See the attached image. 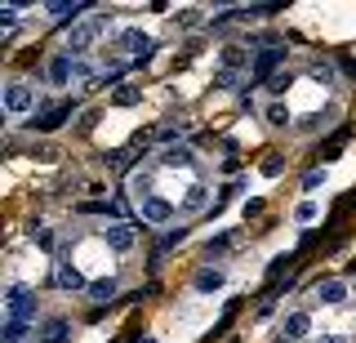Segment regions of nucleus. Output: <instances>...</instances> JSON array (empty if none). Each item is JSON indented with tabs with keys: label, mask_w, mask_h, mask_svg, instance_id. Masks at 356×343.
<instances>
[{
	"label": "nucleus",
	"mask_w": 356,
	"mask_h": 343,
	"mask_svg": "<svg viewBox=\"0 0 356 343\" xmlns=\"http://www.w3.org/2000/svg\"><path fill=\"white\" fill-rule=\"evenodd\" d=\"M316 343H348V335H339V330H330V335H321Z\"/></svg>",
	"instance_id": "e433bc0d"
},
{
	"label": "nucleus",
	"mask_w": 356,
	"mask_h": 343,
	"mask_svg": "<svg viewBox=\"0 0 356 343\" xmlns=\"http://www.w3.org/2000/svg\"><path fill=\"white\" fill-rule=\"evenodd\" d=\"M325 187V170H307L303 174V192H321Z\"/></svg>",
	"instance_id": "c756f323"
},
{
	"label": "nucleus",
	"mask_w": 356,
	"mask_h": 343,
	"mask_svg": "<svg viewBox=\"0 0 356 343\" xmlns=\"http://www.w3.org/2000/svg\"><path fill=\"white\" fill-rule=\"evenodd\" d=\"M5 312L9 321H36V290H27V285H9L5 290Z\"/></svg>",
	"instance_id": "f257e3e1"
},
{
	"label": "nucleus",
	"mask_w": 356,
	"mask_h": 343,
	"mask_svg": "<svg viewBox=\"0 0 356 343\" xmlns=\"http://www.w3.org/2000/svg\"><path fill=\"white\" fill-rule=\"evenodd\" d=\"M49 85H72V76H76V63H72V54H54L49 58Z\"/></svg>",
	"instance_id": "ddd939ff"
},
{
	"label": "nucleus",
	"mask_w": 356,
	"mask_h": 343,
	"mask_svg": "<svg viewBox=\"0 0 356 343\" xmlns=\"http://www.w3.org/2000/svg\"><path fill=\"white\" fill-rule=\"evenodd\" d=\"M103 241H107V250L125 254V250H134L138 232H134V223H111V228H103Z\"/></svg>",
	"instance_id": "9d476101"
},
{
	"label": "nucleus",
	"mask_w": 356,
	"mask_h": 343,
	"mask_svg": "<svg viewBox=\"0 0 356 343\" xmlns=\"http://www.w3.org/2000/svg\"><path fill=\"white\" fill-rule=\"evenodd\" d=\"M183 209L187 214H205L209 209V187L205 183H187L183 187Z\"/></svg>",
	"instance_id": "4468645a"
},
{
	"label": "nucleus",
	"mask_w": 356,
	"mask_h": 343,
	"mask_svg": "<svg viewBox=\"0 0 356 343\" xmlns=\"http://www.w3.org/2000/svg\"><path fill=\"white\" fill-rule=\"evenodd\" d=\"M263 214V201H259V196H254V201H245V218H259Z\"/></svg>",
	"instance_id": "c9c22d12"
},
{
	"label": "nucleus",
	"mask_w": 356,
	"mask_h": 343,
	"mask_svg": "<svg viewBox=\"0 0 356 343\" xmlns=\"http://www.w3.org/2000/svg\"><path fill=\"white\" fill-rule=\"evenodd\" d=\"M222 281H227V276H222V268H200V272L192 276V290H196V294H214V290H222Z\"/></svg>",
	"instance_id": "a211bd4d"
},
{
	"label": "nucleus",
	"mask_w": 356,
	"mask_h": 343,
	"mask_svg": "<svg viewBox=\"0 0 356 343\" xmlns=\"http://www.w3.org/2000/svg\"><path fill=\"white\" fill-rule=\"evenodd\" d=\"M85 9H89V5H67V0H58V5H49V18H54L58 27H76V18H81Z\"/></svg>",
	"instance_id": "6ab92c4d"
},
{
	"label": "nucleus",
	"mask_w": 356,
	"mask_h": 343,
	"mask_svg": "<svg viewBox=\"0 0 356 343\" xmlns=\"http://www.w3.org/2000/svg\"><path fill=\"white\" fill-rule=\"evenodd\" d=\"M321 125H325V116H321V112H312V116H298V129H303V134H316Z\"/></svg>",
	"instance_id": "473e14b6"
},
{
	"label": "nucleus",
	"mask_w": 356,
	"mask_h": 343,
	"mask_svg": "<svg viewBox=\"0 0 356 343\" xmlns=\"http://www.w3.org/2000/svg\"><path fill=\"white\" fill-rule=\"evenodd\" d=\"M343 298H348V281H343V276H325V281H316V303L321 308H339Z\"/></svg>",
	"instance_id": "1a4fd4ad"
},
{
	"label": "nucleus",
	"mask_w": 356,
	"mask_h": 343,
	"mask_svg": "<svg viewBox=\"0 0 356 343\" xmlns=\"http://www.w3.org/2000/svg\"><path fill=\"white\" fill-rule=\"evenodd\" d=\"M31 241H36L40 250H54V232L44 228V223H31Z\"/></svg>",
	"instance_id": "cd10ccee"
},
{
	"label": "nucleus",
	"mask_w": 356,
	"mask_h": 343,
	"mask_svg": "<svg viewBox=\"0 0 356 343\" xmlns=\"http://www.w3.org/2000/svg\"><path fill=\"white\" fill-rule=\"evenodd\" d=\"M281 335H285V343H303L312 335V312H285Z\"/></svg>",
	"instance_id": "9b49d317"
},
{
	"label": "nucleus",
	"mask_w": 356,
	"mask_h": 343,
	"mask_svg": "<svg viewBox=\"0 0 356 343\" xmlns=\"http://www.w3.org/2000/svg\"><path fill=\"white\" fill-rule=\"evenodd\" d=\"M134 343H156V339H152V335H143V339H134Z\"/></svg>",
	"instance_id": "4c0bfd02"
},
{
	"label": "nucleus",
	"mask_w": 356,
	"mask_h": 343,
	"mask_svg": "<svg viewBox=\"0 0 356 343\" xmlns=\"http://www.w3.org/2000/svg\"><path fill=\"white\" fill-rule=\"evenodd\" d=\"M289 85H294V76H289V72H276L272 81H267V94H276V98H281V94L289 90Z\"/></svg>",
	"instance_id": "bb28decb"
},
{
	"label": "nucleus",
	"mask_w": 356,
	"mask_h": 343,
	"mask_svg": "<svg viewBox=\"0 0 356 343\" xmlns=\"http://www.w3.org/2000/svg\"><path fill=\"white\" fill-rule=\"evenodd\" d=\"M27 339H31V326H27V321H5L0 343H27Z\"/></svg>",
	"instance_id": "4be33fe9"
},
{
	"label": "nucleus",
	"mask_w": 356,
	"mask_h": 343,
	"mask_svg": "<svg viewBox=\"0 0 356 343\" xmlns=\"http://www.w3.org/2000/svg\"><path fill=\"white\" fill-rule=\"evenodd\" d=\"M89 298H94V303H111V298H116V276L94 281V285H89Z\"/></svg>",
	"instance_id": "5701e85b"
},
{
	"label": "nucleus",
	"mask_w": 356,
	"mask_h": 343,
	"mask_svg": "<svg viewBox=\"0 0 356 343\" xmlns=\"http://www.w3.org/2000/svg\"><path fill=\"white\" fill-rule=\"evenodd\" d=\"M232 241H236V237H232V232H222V237H214V241H209V254H222V250L232 246Z\"/></svg>",
	"instance_id": "72a5a7b5"
},
{
	"label": "nucleus",
	"mask_w": 356,
	"mask_h": 343,
	"mask_svg": "<svg viewBox=\"0 0 356 343\" xmlns=\"http://www.w3.org/2000/svg\"><path fill=\"white\" fill-rule=\"evenodd\" d=\"M192 161H196V152L187 143H170V147L156 152V165H165V170H187Z\"/></svg>",
	"instance_id": "6e6552de"
},
{
	"label": "nucleus",
	"mask_w": 356,
	"mask_h": 343,
	"mask_svg": "<svg viewBox=\"0 0 356 343\" xmlns=\"http://www.w3.org/2000/svg\"><path fill=\"white\" fill-rule=\"evenodd\" d=\"M138 103H143V85H120L111 94V107H138Z\"/></svg>",
	"instance_id": "412c9836"
},
{
	"label": "nucleus",
	"mask_w": 356,
	"mask_h": 343,
	"mask_svg": "<svg viewBox=\"0 0 356 343\" xmlns=\"http://www.w3.org/2000/svg\"><path fill=\"white\" fill-rule=\"evenodd\" d=\"M312 76H316V81H325V85H334V63L316 58V63H312Z\"/></svg>",
	"instance_id": "7c9ffc66"
},
{
	"label": "nucleus",
	"mask_w": 356,
	"mask_h": 343,
	"mask_svg": "<svg viewBox=\"0 0 356 343\" xmlns=\"http://www.w3.org/2000/svg\"><path fill=\"white\" fill-rule=\"evenodd\" d=\"M138 218L147 228H161V223H170V218H174V205L165 201V196H147V201L138 205Z\"/></svg>",
	"instance_id": "0eeeda50"
},
{
	"label": "nucleus",
	"mask_w": 356,
	"mask_h": 343,
	"mask_svg": "<svg viewBox=\"0 0 356 343\" xmlns=\"http://www.w3.org/2000/svg\"><path fill=\"white\" fill-rule=\"evenodd\" d=\"M289 268V254H276V259H272V268H267V276H272V281H276V276H281Z\"/></svg>",
	"instance_id": "f704fd0d"
},
{
	"label": "nucleus",
	"mask_w": 356,
	"mask_h": 343,
	"mask_svg": "<svg viewBox=\"0 0 356 343\" xmlns=\"http://www.w3.org/2000/svg\"><path fill=\"white\" fill-rule=\"evenodd\" d=\"M178 241H187V228H170V232H165V237H161V246H156V259H161L165 250H174Z\"/></svg>",
	"instance_id": "a878e982"
},
{
	"label": "nucleus",
	"mask_w": 356,
	"mask_h": 343,
	"mask_svg": "<svg viewBox=\"0 0 356 343\" xmlns=\"http://www.w3.org/2000/svg\"><path fill=\"white\" fill-rule=\"evenodd\" d=\"M263 120H267V125H276V129H285V125H294V112H289L281 98H272V103H267V112H263Z\"/></svg>",
	"instance_id": "aec40b11"
},
{
	"label": "nucleus",
	"mask_w": 356,
	"mask_h": 343,
	"mask_svg": "<svg viewBox=\"0 0 356 343\" xmlns=\"http://www.w3.org/2000/svg\"><path fill=\"white\" fill-rule=\"evenodd\" d=\"M72 112H76L72 98H63V103H54V107H40L36 120H31V129H36V134H49V129L63 125V120H72Z\"/></svg>",
	"instance_id": "20e7f679"
},
{
	"label": "nucleus",
	"mask_w": 356,
	"mask_h": 343,
	"mask_svg": "<svg viewBox=\"0 0 356 343\" xmlns=\"http://www.w3.org/2000/svg\"><path fill=\"white\" fill-rule=\"evenodd\" d=\"M98 31H103V18H89V23H76L72 31H67V49L63 54H72V58H85L89 45L98 40Z\"/></svg>",
	"instance_id": "f03ea898"
},
{
	"label": "nucleus",
	"mask_w": 356,
	"mask_h": 343,
	"mask_svg": "<svg viewBox=\"0 0 356 343\" xmlns=\"http://www.w3.org/2000/svg\"><path fill=\"white\" fill-rule=\"evenodd\" d=\"M116 45L125 49V54H134V63H138V67H143V63H152V49H156L152 36H147L143 27H125V31L116 36Z\"/></svg>",
	"instance_id": "7ed1b4c3"
},
{
	"label": "nucleus",
	"mask_w": 356,
	"mask_h": 343,
	"mask_svg": "<svg viewBox=\"0 0 356 343\" xmlns=\"http://www.w3.org/2000/svg\"><path fill=\"white\" fill-rule=\"evenodd\" d=\"M218 63H222V72H241L245 63H254V49H245V45H222V49H218Z\"/></svg>",
	"instance_id": "dca6fc26"
},
{
	"label": "nucleus",
	"mask_w": 356,
	"mask_h": 343,
	"mask_svg": "<svg viewBox=\"0 0 356 343\" xmlns=\"http://www.w3.org/2000/svg\"><path fill=\"white\" fill-rule=\"evenodd\" d=\"M40 343H72V321H67V317H49L40 326Z\"/></svg>",
	"instance_id": "2eb2a0df"
},
{
	"label": "nucleus",
	"mask_w": 356,
	"mask_h": 343,
	"mask_svg": "<svg viewBox=\"0 0 356 343\" xmlns=\"http://www.w3.org/2000/svg\"><path fill=\"white\" fill-rule=\"evenodd\" d=\"M259 170H263V179H281V174H285V157H276V152H267Z\"/></svg>",
	"instance_id": "b1692460"
},
{
	"label": "nucleus",
	"mask_w": 356,
	"mask_h": 343,
	"mask_svg": "<svg viewBox=\"0 0 356 343\" xmlns=\"http://www.w3.org/2000/svg\"><path fill=\"white\" fill-rule=\"evenodd\" d=\"M285 58V45H263V49H254V81H272V67H276V63H281Z\"/></svg>",
	"instance_id": "423d86ee"
},
{
	"label": "nucleus",
	"mask_w": 356,
	"mask_h": 343,
	"mask_svg": "<svg viewBox=\"0 0 356 343\" xmlns=\"http://www.w3.org/2000/svg\"><path fill=\"white\" fill-rule=\"evenodd\" d=\"M316 214H321V205L312 201V196H307V201H298V205H294V223H316Z\"/></svg>",
	"instance_id": "393cba45"
},
{
	"label": "nucleus",
	"mask_w": 356,
	"mask_h": 343,
	"mask_svg": "<svg viewBox=\"0 0 356 343\" xmlns=\"http://www.w3.org/2000/svg\"><path fill=\"white\" fill-rule=\"evenodd\" d=\"M31 107H36L31 85H27V81H9V85H5V112H9V116H27Z\"/></svg>",
	"instance_id": "39448f33"
},
{
	"label": "nucleus",
	"mask_w": 356,
	"mask_h": 343,
	"mask_svg": "<svg viewBox=\"0 0 356 343\" xmlns=\"http://www.w3.org/2000/svg\"><path fill=\"white\" fill-rule=\"evenodd\" d=\"M214 85H218V90H241V72H222V67H218Z\"/></svg>",
	"instance_id": "c85d7f7f"
},
{
	"label": "nucleus",
	"mask_w": 356,
	"mask_h": 343,
	"mask_svg": "<svg viewBox=\"0 0 356 343\" xmlns=\"http://www.w3.org/2000/svg\"><path fill=\"white\" fill-rule=\"evenodd\" d=\"M54 285H58V290H89L85 285V276H81V268H72V263H58V268H54Z\"/></svg>",
	"instance_id": "f3484780"
},
{
	"label": "nucleus",
	"mask_w": 356,
	"mask_h": 343,
	"mask_svg": "<svg viewBox=\"0 0 356 343\" xmlns=\"http://www.w3.org/2000/svg\"><path fill=\"white\" fill-rule=\"evenodd\" d=\"M125 187H129V196H134V201H147V196H156V174L152 170H134L129 174V179H125Z\"/></svg>",
	"instance_id": "f8f14e48"
},
{
	"label": "nucleus",
	"mask_w": 356,
	"mask_h": 343,
	"mask_svg": "<svg viewBox=\"0 0 356 343\" xmlns=\"http://www.w3.org/2000/svg\"><path fill=\"white\" fill-rule=\"evenodd\" d=\"M200 23H205V18H200V9H183V14H178V27H183V31H192Z\"/></svg>",
	"instance_id": "2f4dec72"
}]
</instances>
